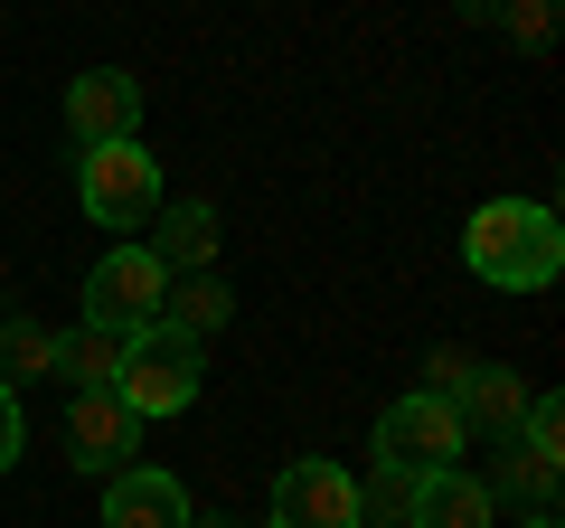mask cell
Wrapping results in <instances>:
<instances>
[{"instance_id":"277c9868","label":"cell","mask_w":565,"mask_h":528,"mask_svg":"<svg viewBox=\"0 0 565 528\" xmlns=\"http://www.w3.org/2000/svg\"><path fill=\"white\" fill-rule=\"evenodd\" d=\"M76 199H85L95 226H151L161 218V161L141 142H95L85 170H76Z\"/></svg>"},{"instance_id":"30bf717a","label":"cell","mask_w":565,"mask_h":528,"mask_svg":"<svg viewBox=\"0 0 565 528\" xmlns=\"http://www.w3.org/2000/svg\"><path fill=\"white\" fill-rule=\"evenodd\" d=\"M189 519V490L170 472H114L104 482V528H180Z\"/></svg>"},{"instance_id":"e0dca14e","label":"cell","mask_w":565,"mask_h":528,"mask_svg":"<svg viewBox=\"0 0 565 528\" xmlns=\"http://www.w3.org/2000/svg\"><path fill=\"white\" fill-rule=\"evenodd\" d=\"M519 444H527V453H546V463H565V406H556V397H527Z\"/></svg>"},{"instance_id":"7c38bea8","label":"cell","mask_w":565,"mask_h":528,"mask_svg":"<svg viewBox=\"0 0 565 528\" xmlns=\"http://www.w3.org/2000/svg\"><path fill=\"white\" fill-rule=\"evenodd\" d=\"M452 415H462V425H490V434H519L527 378H519V368H471V378L452 387Z\"/></svg>"},{"instance_id":"8992f818","label":"cell","mask_w":565,"mask_h":528,"mask_svg":"<svg viewBox=\"0 0 565 528\" xmlns=\"http://www.w3.org/2000/svg\"><path fill=\"white\" fill-rule=\"evenodd\" d=\"M132 444H141V415L122 406L114 387H76V406H66V463L76 472H132Z\"/></svg>"},{"instance_id":"ac0fdd59","label":"cell","mask_w":565,"mask_h":528,"mask_svg":"<svg viewBox=\"0 0 565 528\" xmlns=\"http://www.w3.org/2000/svg\"><path fill=\"white\" fill-rule=\"evenodd\" d=\"M405 500H415V482H405V472H386V482H367V490H359V519H367V509L405 519Z\"/></svg>"},{"instance_id":"9c48e42d","label":"cell","mask_w":565,"mask_h":528,"mask_svg":"<svg viewBox=\"0 0 565 528\" xmlns=\"http://www.w3.org/2000/svg\"><path fill=\"white\" fill-rule=\"evenodd\" d=\"M490 519H500V490L471 482L462 463H452V472H424L415 500H405V528H490Z\"/></svg>"},{"instance_id":"3957f363","label":"cell","mask_w":565,"mask_h":528,"mask_svg":"<svg viewBox=\"0 0 565 528\" xmlns=\"http://www.w3.org/2000/svg\"><path fill=\"white\" fill-rule=\"evenodd\" d=\"M462 444H471V425L452 415V397H396V406L377 415V463L386 472H405V482H424V472H452L462 463Z\"/></svg>"},{"instance_id":"ffe728a7","label":"cell","mask_w":565,"mask_h":528,"mask_svg":"<svg viewBox=\"0 0 565 528\" xmlns=\"http://www.w3.org/2000/svg\"><path fill=\"white\" fill-rule=\"evenodd\" d=\"M462 378H471V359H462V349H434V387H424V397H452Z\"/></svg>"},{"instance_id":"7402d4cb","label":"cell","mask_w":565,"mask_h":528,"mask_svg":"<svg viewBox=\"0 0 565 528\" xmlns=\"http://www.w3.org/2000/svg\"><path fill=\"white\" fill-rule=\"evenodd\" d=\"M180 528H236V519H226V509H207V519H199V509H189V519Z\"/></svg>"},{"instance_id":"52a82bcc","label":"cell","mask_w":565,"mask_h":528,"mask_svg":"<svg viewBox=\"0 0 565 528\" xmlns=\"http://www.w3.org/2000/svg\"><path fill=\"white\" fill-rule=\"evenodd\" d=\"M274 528H359V482L340 463H282L274 472Z\"/></svg>"},{"instance_id":"8fae6325","label":"cell","mask_w":565,"mask_h":528,"mask_svg":"<svg viewBox=\"0 0 565 528\" xmlns=\"http://www.w3.org/2000/svg\"><path fill=\"white\" fill-rule=\"evenodd\" d=\"M141 245H151L161 274H207V255H217V208H161Z\"/></svg>"},{"instance_id":"44dd1931","label":"cell","mask_w":565,"mask_h":528,"mask_svg":"<svg viewBox=\"0 0 565 528\" xmlns=\"http://www.w3.org/2000/svg\"><path fill=\"white\" fill-rule=\"evenodd\" d=\"M509 29H519V39H527V47H537V39H546V29H556V10H546V0H519V10H509Z\"/></svg>"},{"instance_id":"5bb4252c","label":"cell","mask_w":565,"mask_h":528,"mask_svg":"<svg viewBox=\"0 0 565 528\" xmlns=\"http://www.w3.org/2000/svg\"><path fill=\"white\" fill-rule=\"evenodd\" d=\"M57 368H66L76 387H114V368H122V340L85 321V330H66V340H57Z\"/></svg>"},{"instance_id":"7a4b0ae2","label":"cell","mask_w":565,"mask_h":528,"mask_svg":"<svg viewBox=\"0 0 565 528\" xmlns=\"http://www.w3.org/2000/svg\"><path fill=\"white\" fill-rule=\"evenodd\" d=\"M114 397L132 415H189V406H199V340L170 330V321H141L132 340H122Z\"/></svg>"},{"instance_id":"ba28073f","label":"cell","mask_w":565,"mask_h":528,"mask_svg":"<svg viewBox=\"0 0 565 528\" xmlns=\"http://www.w3.org/2000/svg\"><path fill=\"white\" fill-rule=\"evenodd\" d=\"M66 133H76L85 151H95V142H141V76H122V66H85V76L66 85Z\"/></svg>"},{"instance_id":"6da1fadb","label":"cell","mask_w":565,"mask_h":528,"mask_svg":"<svg viewBox=\"0 0 565 528\" xmlns=\"http://www.w3.org/2000/svg\"><path fill=\"white\" fill-rule=\"evenodd\" d=\"M462 255L490 293H537V284H556V264H565V226L546 199H490V208H471Z\"/></svg>"},{"instance_id":"9a60e30c","label":"cell","mask_w":565,"mask_h":528,"mask_svg":"<svg viewBox=\"0 0 565 528\" xmlns=\"http://www.w3.org/2000/svg\"><path fill=\"white\" fill-rule=\"evenodd\" d=\"M0 378H57V340L39 321H0Z\"/></svg>"},{"instance_id":"4fadbf2b","label":"cell","mask_w":565,"mask_h":528,"mask_svg":"<svg viewBox=\"0 0 565 528\" xmlns=\"http://www.w3.org/2000/svg\"><path fill=\"white\" fill-rule=\"evenodd\" d=\"M161 321L189 330V340H207V330L226 321V284H217V274H189V284H170V293H161Z\"/></svg>"},{"instance_id":"603a6c76","label":"cell","mask_w":565,"mask_h":528,"mask_svg":"<svg viewBox=\"0 0 565 528\" xmlns=\"http://www.w3.org/2000/svg\"><path fill=\"white\" fill-rule=\"evenodd\" d=\"M527 528H556V519H527Z\"/></svg>"},{"instance_id":"5b68a950","label":"cell","mask_w":565,"mask_h":528,"mask_svg":"<svg viewBox=\"0 0 565 528\" xmlns=\"http://www.w3.org/2000/svg\"><path fill=\"white\" fill-rule=\"evenodd\" d=\"M161 293H170V274L151 264V245H114V255L85 274V321L95 330H114V340H132L141 321H161Z\"/></svg>"},{"instance_id":"2e32d148","label":"cell","mask_w":565,"mask_h":528,"mask_svg":"<svg viewBox=\"0 0 565 528\" xmlns=\"http://www.w3.org/2000/svg\"><path fill=\"white\" fill-rule=\"evenodd\" d=\"M556 482H565V463H546V453L509 444V453H500V482H490V490H519V500H546Z\"/></svg>"},{"instance_id":"d6986e66","label":"cell","mask_w":565,"mask_h":528,"mask_svg":"<svg viewBox=\"0 0 565 528\" xmlns=\"http://www.w3.org/2000/svg\"><path fill=\"white\" fill-rule=\"evenodd\" d=\"M20 397H10V378H0V472H10V463H20Z\"/></svg>"}]
</instances>
